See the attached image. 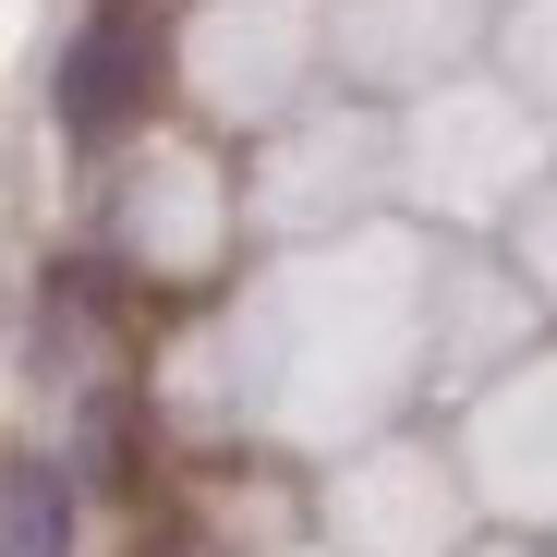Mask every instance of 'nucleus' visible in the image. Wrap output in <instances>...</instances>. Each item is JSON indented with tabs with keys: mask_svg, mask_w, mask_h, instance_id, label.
<instances>
[{
	"mask_svg": "<svg viewBox=\"0 0 557 557\" xmlns=\"http://www.w3.org/2000/svg\"><path fill=\"white\" fill-rule=\"evenodd\" d=\"M134 110H146V25H134V0H98L61 49V122L85 146H110Z\"/></svg>",
	"mask_w": 557,
	"mask_h": 557,
	"instance_id": "f257e3e1",
	"label": "nucleus"
},
{
	"mask_svg": "<svg viewBox=\"0 0 557 557\" xmlns=\"http://www.w3.org/2000/svg\"><path fill=\"white\" fill-rule=\"evenodd\" d=\"M0 557H61V533H73V485H61V460L49 448H13V485H0Z\"/></svg>",
	"mask_w": 557,
	"mask_h": 557,
	"instance_id": "f03ea898",
	"label": "nucleus"
}]
</instances>
